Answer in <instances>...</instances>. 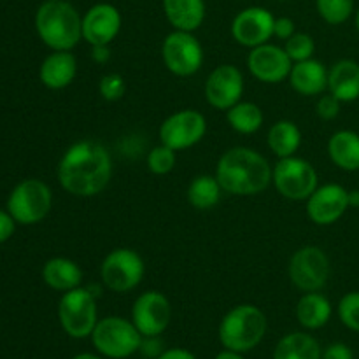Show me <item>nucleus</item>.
<instances>
[{
  "label": "nucleus",
  "mask_w": 359,
  "mask_h": 359,
  "mask_svg": "<svg viewBox=\"0 0 359 359\" xmlns=\"http://www.w3.org/2000/svg\"><path fill=\"white\" fill-rule=\"evenodd\" d=\"M323 359H354V353L346 344L335 342L323 351Z\"/></svg>",
  "instance_id": "e433bc0d"
},
{
  "label": "nucleus",
  "mask_w": 359,
  "mask_h": 359,
  "mask_svg": "<svg viewBox=\"0 0 359 359\" xmlns=\"http://www.w3.org/2000/svg\"><path fill=\"white\" fill-rule=\"evenodd\" d=\"M58 319L63 332L72 339H88L98 323L97 298L88 287H76L60 298Z\"/></svg>",
  "instance_id": "423d86ee"
},
{
  "label": "nucleus",
  "mask_w": 359,
  "mask_h": 359,
  "mask_svg": "<svg viewBox=\"0 0 359 359\" xmlns=\"http://www.w3.org/2000/svg\"><path fill=\"white\" fill-rule=\"evenodd\" d=\"M276 16L265 7H245L231 21V37L244 48H258L273 37Z\"/></svg>",
  "instance_id": "2eb2a0df"
},
{
  "label": "nucleus",
  "mask_w": 359,
  "mask_h": 359,
  "mask_svg": "<svg viewBox=\"0 0 359 359\" xmlns=\"http://www.w3.org/2000/svg\"><path fill=\"white\" fill-rule=\"evenodd\" d=\"M269 160L251 147H231L219 158L216 177L223 191L237 196L259 195L272 184Z\"/></svg>",
  "instance_id": "f03ea898"
},
{
  "label": "nucleus",
  "mask_w": 359,
  "mask_h": 359,
  "mask_svg": "<svg viewBox=\"0 0 359 359\" xmlns=\"http://www.w3.org/2000/svg\"><path fill=\"white\" fill-rule=\"evenodd\" d=\"M72 359H104V358L95 356V354H90V353H81V354H77V356H74Z\"/></svg>",
  "instance_id": "c03bdc74"
},
{
  "label": "nucleus",
  "mask_w": 359,
  "mask_h": 359,
  "mask_svg": "<svg viewBox=\"0 0 359 359\" xmlns=\"http://www.w3.org/2000/svg\"><path fill=\"white\" fill-rule=\"evenodd\" d=\"M16 230V221L11 216L9 210H0V244L9 241Z\"/></svg>",
  "instance_id": "58836bf2"
},
{
  "label": "nucleus",
  "mask_w": 359,
  "mask_h": 359,
  "mask_svg": "<svg viewBox=\"0 0 359 359\" xmlns=\"http://www.w3.org/2000/svg\"><path fill=\"white\" fill-rule=\"evenodd\" d=\"M287 56L293 60V63L304 62V60H311L316 53V42L314 39L304 32H294L284 44Z\"/></svg>",
  "instance_id": "2f4dec72"
},
{
  "label": "nucleus",
  "mask_w": 359,
  "mask_h": 359,
  "mask_svg": "<svg viewBox=\"0 0 359 359\" xmlns=\"http://www.w3.org/2000/svg\"><path fill=\"white\" fill-rule=\"evenodd\" d=\"M294 21L287 16L276 18V25H273V37L283 39V41H287L291 35L294 34Z\"/></svg>",
  "instance_id": "4c0bfd02"
},
{
  "label": "nucleus",
  "mask_w": 359,
  "mask_h": 359,
  "mask_svg": "<svg viewBox=\"0 0 359 359\" xmlns=\"http://www.w3.org/2000/svg\"><path fill=\"white\" fill-rule=\"evenodd\" d=\"M266 142H269L270 151L277 158L294 156V153L302 146V132L297 123L290 121V119H280L270 126Z\"/></svg>",
  "instance_id": "bb28decb"
},
{
  "label": "nucleus",
  "mask_w": 359,
  "mask_h": 359,
  "mask_svg": "<svg viewBox=\"0 0 359 359\" xmlns=\"http://www.w3.org/2000/svg\"><path fill=\"white\" fill-rule=\"evenodd\" d=\"M90 339L97 353L109 359L133 356L142 344V335L135 325L119 316L98 319Z\"/></svg>",
  "instance_id": "39448f33"
},
{
  "label": "nucleus",
  "mask_w": 359,
  "mask_h": 359,
  "mask_svg": "<svg viewBox=\"0 0 359 359\" xmlns=\"http://www.w3.org/2000/svg\"><path fill=\"white\" fill-rule=\"evenodd\" d=\"M328 91L342 104L359 98V63L354 60H339L328 70Z\"/></svg>",
  "instance_id": "412c9836"
},
{
  "label": "nucleus",
  "mask_w": 359,
  "mask_h": 359,
  "mask_svg": "<svg viewBox=\"0 0 359 359\" xmlns=\"http://www.w3.org/2000/svg\"><path fill=\"white\" fill-rule=\"evenodd\" d=\"M228 125L238 133L244 135H251L256 133L263 126L265 121V114H263L262 107L255 102H238L231 109L226 111Z\"/></svg>",
  "instance_id": "c85d7f7f"
},
{
  "label": "nucleus",
  "mask_w": 359,
  "mask_h": 359,
  "mask_svg": "<svg viewBox=\"0 0 359 359\" xmlns=\"http://www.w3.org/2000/svg\"><path fill=\"white\" fill-rule=\"evenodd\" d=\"M156 359H196V358L191 351L181 349V347H174V349L163 351V354Z\"/></svg>",
  "instance_id": "ea45409f"
},
{
  "label": "nucleus",
  "mask_w": 359,
  "mask_h": 359,
  "mask_svg": "<svg viewBox=\"0 0 359 359\" xmlns=\"http://www.w3.org/2000/svg\"><path fill=\"white\" fill-rule=\"evenodd\" d=\"M98 91H100L102 98L107 102L121 100L126 91L125 77L118 72L105 74V76H102L100 83H98Z\"/></svg>",
  "instance_id": "72a5a7b5"
},
{
  "label": "nucleus",
  "mask_w": 359,
  "mask_h": 359,
  "mask_svg": "<svg viewBox=\"0 0 359 359\" xmlns=\"http://www.w3.org/2000/svg\"><path fill=\"white\" fill-rule=\"evenodd\" d=\"M266 323L265 312L251 304H242L226 312L219 323V342L224 349L248 353L258 347L265 339Z\"/></svg>",
  "instance_id": "20e7f679"
},
{
  "label": "nucleus",
  "mask_w": 359,
  "mask_h": 359,
  "mask_svg": "<svg viewBox=\"0 0 359 359\" xmlns=\"http://www.w3.org/2000/svg\"><path fill=\"white\" fill-rule=\"evenodd\" d=\"M77 60L70 51H53L39 69L41 83L49 90H63L76 79Z\"/></svg>",
  "instance_id": "aec40b11"
},
{
  "label": "nucleus",
  "mask_w": 359,
  "mask_h": 359,
  "mask_svg": "<svg viewBox=\"0 0 359 359\" xmlns=\"http://www.w3.org/2000/svg\"><path fill=\"white\" fill-rule=\"evenodd\" d=\"M356 30H358V34H359V9H358V13H356Z\"/></svg>",
  "instance_id": "a18cd8bd"
},
{
  "label": "nucleus",
  "mask_w": 359,
  "mask_h": 359,
  "mask_svg": "<svg viewBox=\"0 0 359 359\" xmlns=\"http://www.w3.org/2000/svg\"><path fill=\"white\" fill-rule=\"evenodd\" d=\"M248 69L262 83L277 84L290 77L293 60L287 56L284 48L266 42L251 49L248 56Z\"/></svg>",
  "instance_id": "dca6fc26"
},
{
  "label": "nucleus",
  "mask_w": 359,
  "mask_h": 359,
  "mask_svg": "<svg viewBox=\"0 0 359 359\" xmlns=\"http://www.w3.org/2000/svg\"><path fill=\"white\" fill-rule=\"evenodd\" d=\"M161 4L174 30L195 32L205 20V0H161Z\"/></svg>",
  "instance_id": "4be33fe9"
},
{
  "label": "nucleus",
  "mask_w": 359,
  "mask_h": 359,
  "mask_svg": "<svg viewBox=\"0 0 359 359\" xmlns=\"http://www.w3.org/2000/svg\"><path fill=\"white\" fill-rule=\"evenodd\" d=\"M347 209H351L349 191L335 182L318 186V189L307 198L309 217L319 226L335 224Z\"/></svg>",
  "instance_id": "f3484780"
},
{
  "label": "nucleus",
  "mask_w": 359,
  "mask_h": 359,
  "mask_svg": "<svg viewBox=\"0 0 359 359\" xmlns=\"http://www.w3.org/2000/svg\"><path fill=\"white\" fill-rule=\"evenodd\" d=\"M172 307L160 291H144L132 307V323L142 337H160L170 325Z\"/></svg>",
  "instance_id": "ddd939ff"
},
{
  "label": "nucleus",
  "mask_w": 359,
  "mask_h": 359,
  "mask_svg": "<svg viewBox=\"0 0 359 359\" xmlns=\"http://www.w3.org/2000/svg\"><path fill=\"white\" fill-rule=\"evenodd\" d=\"M244 76L231 63H223L209 74L205 81V100L217 111H228L242 100Z\"/></svg>",
  "instance_id": "4468645a"
},
{
  "label": "nucleus",
  "mask_w": 359,
  "mask_h": 359,
  "mask_svg": "<svg viewBox=\"0 0 359 359\" xmlns=\"http://www.w3.org/2000/svg\"><path fill=\"white\" fill-rule=\"evenodd\" d=\"M165 67L177 77H189L203 65V48L193 32L174 30L161 44Z\"/></svg>",
  "instance_id": "9b49d317"
},
{
  "label": "nucleus",
  "mask_w": 359,
  "mask_h": 359,
  "mask_svg": "<svg viewBox=\"0 0 359 359\" xmlns=\"http://www.w3.org/2000/svg\"><path fill=\"white\" fill-rule=\"evenodd\" d=\"M56 175L70 195L79 198L100 195L112 179L111 153L97 140H79L63 153Z\"/></svg>",
  "instance_id": "f257e3e1"
},
{
  "label": "nucleus",
  "mask_w": 359,
  "mask_h": 359,
  "mask_svg": "<svg viewBox=\"0 0 359 359\" xmlns=\"http://www.w3.org/2000/svg\"><path fill=\"white\" fill-rule=\"evenodd\" d=\"M53 207L51 188L41 179H25L11 191L7 210L20 224H37Z\"/></svg>",
  "instance_id": "0eeeda50"
},
{
  "label": "nucleus",
  "mask_w": 359,
  "mask_h": 359,
  "mask_svg": "<svg viewBox=\"0 0 359 359\" xmlns=\"http://www.w3.org/2000/svg\"><path fill=\"white\" fill-rule=\"evenodd\" d=\"M146 265L142 256L130 248H118L109 252L100 266L102 283L114 293H128L144 279Z\"/></svg>",
  "instance_id": "1a4fd4ad"
},
{
  "label": "nucleus",
  "mask_w": 359,
  "mask_h": 359,
  "mask_svg": "<svg viewBox=\"0 0 359 359\" xmlns=\"http://www.w3.org/2000/svg\"><path fill=\"white\" fill-rule=\"evenodd\" d=\"M273 359H323L318 340L304 332L287 333L273 349Z\"/></svg>",
  "instance_id": "a878e982"
},
{
  "label": "nucleus",
  "mask_w": 359,
  "mask_h": 359,
  "mask_svg": "<svg viewBox=\"0 0 359 359\" xmlns=\"http://www.w3.org/2000/svg\"><path fill=\"white\" fill-rule=\"evenodd\" d=\"M123 27V16L112 4L91 6L83 16V39L90 46H109Z\"/></svg>",
  "instance_id": "a211bd4d"
},
{
  "label": "nucleus",
  "mask_w": 359,
  "mask_h": 359,
  "mask_svg": "<svg viewBox=\"0 0 359 359\" xmlns=\"http://www.w3.org/2000/svg\"><path fill=\"white\" fill-rule=\"evenodd\" d=\"M272 182L284 198L302 202L318 189L319 177L311 161L298 156L279 158L272 170Z\"/></svg>",
  "instance_id": "6e6552de"
},
{
  "label": "nucleus",
  "mask_w": 359,
  "mask_h": 359,
  "mask_svg": "<svg viewBox=\"0 0 359 359\" xmlns=\"http://www.w3.org/2000/svg\"><path fill=\"white\" fill-rule=\"evenodd\" d=\"M91 60L97 63H107L111 60L109 46H91Z\"/></svg>",
  "instance_id": "a19ab883"
},
{
  "label": "nucleus",
  "mask_w": 359,
  "mask_h": 359,
  "mask_svg": "<svg viewBox=\"0 0 359 359\" xmlns=\"http://www.w3.org/2000/svg\"><path fill=\"white\" fill-rule=\"evenodd\" d=\"M316 9L328 25H342L353 16L354 0H316Z\"/></svg>",
  "instance_id": "c756f323"
},
{
  "label": "nucleus",
  "mask_w": 359,
  "mask_h": 359,
  "mask_svg": "<svg viewBox=\"0 0 359 359\" xmlns=\"http://www.w3.org/2000/svg\"><path fill=\"white\" fill-rule=\"evenodd\" d=\"M139 351L147 359H156L163 354V344H161L160 337H142Z\"/></svg>",
  "instance_id": "c9c22d12"
},
{
  "label": "nucleus",
  "mask_w": 359,
  "mask_h": 359,
  "mask_svg": "<svg viewBox=\"0 0 359 359\" xmlns=\"http://www.w3.org/2000/svg\"><path fill=\"white\" fill-rule=\"evenodd\" d=\"M328 156L346 172H359V135L353 130H339L328 140Z\"/></svg>",
  "instance_id": "b1692460"
},
{
  "label": "nucleus",
  "mask_w": 359,
  "mask_h": 359,
  "mask_svg": "<svg viewBox=\"0 0 359 359\" xmlns=\"http://www.w3.org/2000/svg\"><path fill=\"white\" fill-rule=\"evenodd\" d=\"M349 207H353V209H358L359 207V189L349 191Z\"/></svg>",
  "instance_id": "37998d69"
},
{
  "label": "nucleus",
  "mask_w": 359,
  "mask_h": 359,
  "mask_svg": "<svg viewBox=\"0 0 359 359\" xmlns=\"http://www.w3.org/2000/svg\"><path fill=\"white\" fill-rule=\"evenodd\" d=\"M221 193H223V188L216 175L202 174L189 182L186 195L191 207L198 210H210L219 203Z\"/></svg>",
  "instance_id": "cd10ccee"
},
{
  "label": "nucleus",
  "mask_w": 359,
  "mask_h": 359,
  "mask_svg": "<svg viewBox=\"0 0 359 359\" xmlns=\"http://www.w3.org/2000/svg\"><path fill=\"white\" fill-rule=\"evenodd\" d=\"M287 276L294 287L304 293L321 291L330 279V258L318 245H304L293 252Z\"/></svg>",
  "instance_id": "9d476101"
},
{
  "label": "nucleus",
  "mask_w": 359,
  "mask_h": 359,
  "mask_svg": "<svg viewBox=\"0 0 359 359\" xmlns=\"http://www.w3.org/2000/svg\"><path fill=\"white\" fill-rule=\"evenodd\" d=\"M146 163L153 174L167 175L174 170L175 163H177V151L165 146V144H160L147 153Z\"/></svg>",
  "instance_id": "7c9ffc66"
},
{
  "label": "nucleus",
  "mask_w": 359,
  "mask_h": 359,
  "mask_svg": "<svg viewBox=\"0 0 359 359\" xmlns=\"http://www.w3.org/2000/svg\"><path fill=\"white\" fill-rule=\"evenodd\" d=\"M35 30L53 51H70L83 39V16L69 0H46L35 13Z\"/></svg>",
  "instance_id": "7ed1b4c3"
},
{
  "label": "nucleus",
  "mask_w": 359,
  "mask_h": 359,
  "mask_svg": "<svg viewBox=\"0 0 359 359\" xmlns=\"http://www.w3.org/2000/svg\"><path fill=\"white\" fill-rule=\"evenodd\" d=\"M83 269L74 259L69 258H51L42 266V279L51 290L67 293L76 290L83 284Z\"/></svg>",
  "instance_id": "5701e85b"
},
{
  "label": "nucleus",
  "mask_w": 359,
  "mask_h": 359,
  "mask_svg": "<svg viewBox=\"0 0 359 359\" xmlns=\"http://www.w3.org/2000/svg\"><path fill=\"white\" fill-rule=\"evenodd\" d=\"M287 81L297 93L316 97L328 90V70L319 60H304L293 63Z\"/></svg>",
  "instance_id": "6ab92c4d"
},
{
  "label": "nucleus",
  "mask_w": 359,
  "mask_h": 359,
  "mask_svg": "<svg viewBox=\"0 0 359 359\" xmlns=\"http://www.w3.org/2000/svg\"><path fill=\"white\" fill-rule=\"evenodd\" d=\"M340 104H342V102H340L339 98L333 97L332 93L323 95L318 100V104H316V112H318L319 118L325 119V121H332V119H335L337 116L340 114Z\"/></svg>",
  "instance_id": "f704fd0d"
},
{
  "label": "nucleus",
  "mask_w": 359,
  "mask_h": 359,
  "mask_svg": "<svg viewBox=\"0 0 359 359\" xmlns=\"http://www.w3.org/2000/svg\"><path fill=\"white\" fill-rule=\"evenodd\" d=\"M207 133V119L202 112L184 109L168 116L160 126V142L175 151L196 146Z\"/></svg>",
  "instance_id": "f8f14e48"
},
{
  "label": "nucleus",
  "mask_w": 359,
  "mask_h": 359,
  "mask_svg": "<svg viewBox=\"0 0 359 359\" xmlns=\"http://www.w3.org/2000/svg\"><path fill=\"white\" fill-rule=\"evenodd\" d=\"M333 307L328 298L319 291L304 293L297 304V319L305 330H319L332 319Z\"/></svg>",
  "instance_id": "393cba45"
},
{
  "label": "nucleus",
  "mask_w": 359,
  "mask_h": 359,
  "mask_svg": "<svg viewBox=\"0 0 359 359\" xmlns=\"http://www.w3.org/2000/svg\"><path fill=\"white\" fill-rule=\"evenodd\" d=\"M214 359H245L242 356V353H237V351H230V349H224L221 351Z\"/></svg>",
  "instance_id": "79ce46f5"
},
{
  "label": "nucleus",
  "mask_w": 359,
  "mask_h": 359,
  "mask_svg": "<svg viewBox=\"0 0 359 359\" xmlns=\"http://www.w3.org/2000/svg\"><path fill=\"white\" fill-rule=\"evenodd\" d=\"M339 318L346 328L359 333V291H351L344 294L339 302Z\"/></svg>",
  "instance_id": "473e14b6"
}]
</instances>
